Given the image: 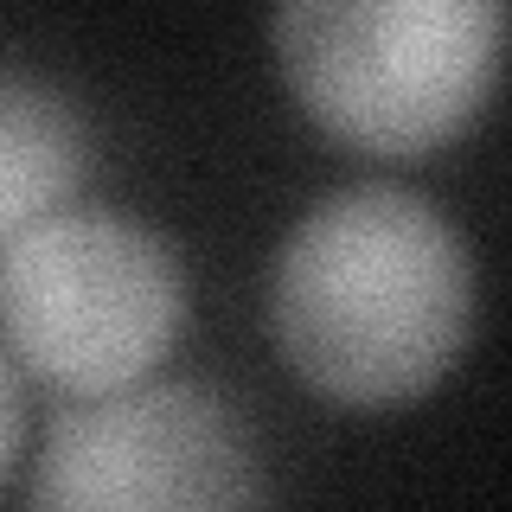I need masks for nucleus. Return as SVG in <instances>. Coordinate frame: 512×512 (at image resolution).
<instances>
[{
  "instance_id": "2",
  "label": "nucleus",
  "mask_w": 512,
  "mask_h": 512,
  "mask_svg": "<svg viewBox=\"0 0 512 512\" xmlns=\"http://www.w3.org/2000/svg\"><path fill=\"white\" fill-rule=\"evenodd\" d=\"M506 0H276V58L346 148L416 160L455 141L500 77Z\"/></svg>"
},
{
  "instance_id": "5",
  "label": "nucleus",
  "mask_w": 512,
  "mask_h": 512,
  "mask_svg": "<svg viewBox=\"0 0 512 512\" xmlns=\"http://www.w3.org/2000/svg\"><path fill=\"white\" fill-rule=\"evenodd\" d=\"M90 167V135L52 84L0 71V256L20 231L64 212Z\"/></svg>"
},
{
  "instance_id": "1",
  "label": "nucleus",
  "mask_w": 512,
  "mask_h": 512,
  "mask_svg": "<svg viewBox=\"0 0 512 512\" xmlns=\"http://www.w3.org/2000/svg\"><path fill=\"white\" fill-rule=\"evenodd\" d=\"M269 320L308 391L346 410L410 404L468 346V244L404 186H346L282 244Z\"/></svg>"
},
{
  "instance_id": "3",
  "label": "nucleus",
  "mask_w": 512,
  "mask_h": 512,
  "mask_svg": "<svg viewBox=\"0 0 512 512\" xmlns=\"http://www.w3.org/2000/svg\"><path fill=\"white\" fill-rule=\"evenodd\" d=\"M186 320L167 237L116 212H52L0 256V333L26 372L71 397L148 378Z\"/></svg>"
},
{
  "instance_id": "6",
  "label": "nucleus",
  "mask_w": 512,
  "mask_h": 512,
  "mask_svg": "<svg viewBox=\"0 0 512 512\" xmlns=\"http://www.w3.org/2000/svg\"><path fill=\"white\" fill-rule=\"evenodd\" d=\"M13 448H20V391H13L7 359H0V480L13 468Z\"/></svg>"
},
{
  "instance_id": "4",
  "label": "nucleus",
  "mask_w": 512,
  "mask_h": 512,
  "mask_svg": "<svg viewBox=\"0 0 512 512\" xmlns=\"http://www.w3.org/2000/svg\"><path fill=\"white\" fill-rule=\"evenodd\" d=\"M263 500L256 455L205 384H122L71 404L32 474V506L148 512V506H250Z\"/></svg>"
}]
</instances>
